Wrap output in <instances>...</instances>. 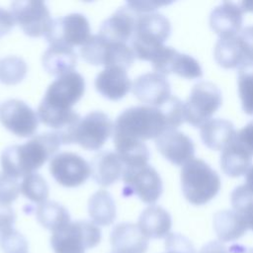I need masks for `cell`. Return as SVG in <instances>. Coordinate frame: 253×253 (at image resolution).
Masks as SVG:
<instances>
[{
  "mask_svg": "<svg viewBox=\"0 0 253 253\" xmlns=\"http://www.w3.org/2000/svg\"><path fill=\"white\" fill-rule=\"evenodd\" d=\"M85 92V80L76 71L56 77L38 108L40 122L54 129L61 144H72V134L81 117L72 107Z\"/></svg>",
  "mask_w": 253,
  "mask_h": 253,
  "instance_id": "6da1fadb",
  "label": "cell"
},
{
  "mask_svg": "<svg viewBox=\"0 0 253 253\" xmlns=\"http://www.w3.org/2000/svg\"><path fill=\"white\" fill-rule=\"evenodd\" d=\"M56 132H42L23 144L7 146L1 154L2 172L16 179L40 169L60 147Z\"/></svg>",
  "mask_w": 253,
  "mask_h": 253,
  "instance_id": "7a4b0ae2",
  "label": "cell"
},
{
  "mask_svg": "<svg viewBox=\"0 0 253 253\" xmlns=\"http://www.w3.org/2000/svg\"><path fill=\"white\" fill-rule=\"evenodd\" d=\"M169 130L167 120L160 108L135 106L123 111L115 121L114 137H126L139 141L157 138Z\"/></svg>",
  "mask_w": 253,
  "mask_h": 253,
  "instance_id": "3957f363",
  "label": "cell"
},
{
  "mask_svg": "<svg viewBox=\"0 0 253 253\" xmlns=\"http://www.w3.org/2000/svg\"><path fill=\"white\" fill-rule=\"evenodd\" d=\"M221 186L218 174L204 160L193 158L181 170L182 193L194 206H203L211 201Z\"/></svg>",
  "mask_w": 253,
  "mask_h": 253,
  "instance_id": "277c9868",
  "label": "cell"
},
{
  "mask_svg": "<svg viewBox=\"0 0 253 253\" xmlns=\"http://www.w3.org/2000/svg\"><path fill=\"white\" fill-rule=\"evenodd\" d=\"M171 33L169 20L159 13L139 14L136 19L130 46L140 60H148L154 57L158 50L164 46V42Z\"/></svg>",
  "mask_w": 253,
  "mask_h": 253,
  "instance_id": "5b68a950",
  "label": "cell"
},
{
  "mask_svg": "<svg viewBox=\"0 0 253 253\" xmlns=\"http://www.w3.org/2000/svg\"><path fill=\"white\" fill-rule=\"evenodd\" d=\"M81 57L92 65L121 66L127 70L134 61L135 54L130 45L109 42L102 36L92 35L79 49Z\"/></svg>",
  "mask_w": 253,
  "mask_h": 253,
  "instance_id": "8992f818",
  "label": "cell"
},
{
  "mask_svg": "<svg viewBox=\"0 0 253 253\" xmlns=\"http://www.w3.org/2000/svg\"><path fill=\"white\" fill-rule=\"evenodd\" d=\"M101 229L94 222L77 220L52 232L50 245L54 253L65 251L85 252L87 249L97 246L101 241Z\"/></svg>",
  "mask_w": 253,
  "mask_h": 253,
  "instance_id": "52a82bcc",
  "label": "cell"
},
{
  "mask_svg": "<svg viewBox=\"0 0 253 253\" xmlns=\"http://www.w3.org/2000/svg\"><path fill=\"white\" fill-rule=\"evenodd\" d=\"M221 103V91L215 84L209 81L195 84L184 104L185 122L195 127H201L211 119Z\"/></svg>",
  "mask_w": 253,
  "mask_h": 253,
  "instance_id": "ba28073f",
  "label": "cell"
},
{
  "mask_svg": "<svg viewBox=\"0 0 253 253\" xmlns=\"http://www.w3.org/2000/svg\"><path fill=\"white\" fill-rule=\"evenodd\" d=\"M123 195H135L145 204H154L162 194V180L158 172L149 164L139 167H124Z\"/></svg>",
  "mask_w": 253,
  "mask_h": 253,
  "instance_id": "9c48e42d",
  "label": "cell"
},
{
  "mask_svg": "<svg viewBox=\"0 0 253 253\" xmlns=\"http://www.w3.org/2000/svg\"><path fill=\"white\" fill-rule=\"evenodd\" d=\"M214 59L225 69L253 61V26L242 28L232 37L219 39L214 46Z\"/></svg>",
  "mask_w": 253,
  "mask_h": 253,
  "instance_id": "30bf717a",
  "label": "cell"
},
{
  "mask_svg": "<svg viewBox=\"0 0 253 253\" xmlns=\"http://www.w3.org/2000/svg\"><path fill=\"white\" fill-rule=\"evenodd\" d=\"M91 37L87 18L80 13H71L52 19L44 38L50 44L72 47L83 45Z\"/></svg>",
  "mask_w": 253,
  "mask_h": 253,
  "instance_id": "8fae6325",
  "label": "cell"
},
{
  "mask_svg": "<svg viewBox=\"0 0 253 253\" xmlns=\"http://www.w3.org/2000/svg\"><path fill=\"white\" fill-rule=\"evenodd\" d=\"M114 125L109 116L93 111L81 118L73 132V143L87 150L100 149L112 134Z\"/></svg>",
  "mask_w": 253,
  "mask_h": 253,
  "instance_id": "7c38bea8",
  "label": "cell"
},
{
  "mask_svg": "<svg viewBox=\"0 0 253 253\" xmlns=\"http://www.w3.org/2000/svg\"><path fill=\"white\" fill-rule=\"evenodd\" d=\"M11 13L24 34L32 38L44 36L52 21L48 7L42 1H14Z\"/></svg>",
  "mask_w": 253,
  "mask_h": 253,
  "instance_id": "4fadbf2b",
  "label": "cell"
},
{
  "mask_svg": "<svg viewBox=\"0 0 253 253\" xmlns=\"http://www.w3.org/2000/svg\"><path fill=\"white\" fill-rule=\"evenodd\" d=\"M49 173L54 180L66 188H75L86 182L91 175L90 164L74 152H60L49 162Z\"/></svg>",
  "mask_w": 253,
  "mask_h": 253,
  "instance_id": "5bb4252c",
  "label": "cell"
},
{
  "mask_svg": "<svg viewBox=\"0 0 253 253\" xmlns=\"http://www.w3.org/2000/svg\"><path fill=\"white\" fill-rule=\"evenodd\" d=\"M39 121L38 114L19 99L7 100L0 106L1 124L17 136H33L38 129Z\"/></svg>",
  "mask_w": 253,
  "mask_h": 253,
  "instance_id": "9a60e30c",
  "label": "cell"
},
{
  "mask_svg": "<svg viewBox=\"0 0 253 253\" xmlns=\"http://www.w3.org/2000/svg\"><path fill=\"white\" fill-rule=\"evenodd\" d=\"M150 62L156 73L164 76L175 73L190 80L203 76L202 67L197 59L189 54L181 53L171 46H162Z\"/></svg>",
  "mask_w": 253,
  "mask_h": 253,
  "instance_id": "2e32d148",
  "label": "cell"
},
{
  "mask_svg": "<svg viewBox=\"0 0 253 253\" xmlns=\"http://www.w3.org/2000/svg\"><path fill=\"white\" fill-rule=\"evenodd\" d=\"M132 93L140 102L158 108L171 97V87L164 75L147 72L136 77L132 84Z\"/></svg>",
  "mask_w": 253,
  "mask_h": 253,
  "instance_id": "e0dca14e",
  "label": "cell"
},
{
  "mask_svg": "<svg viewBox=\"0 0 253 253\" xmlns=\"http://www.w3.org/2000/svg\"><path fill=\"white\" fill-rule=\"evenodd\" d=\"M158 151L172 164L181 166L192 160L195 154L193 140L177 129H170L163 132L155 139Z\"/></svg>",
  "mask_w": 253,
  "mask_h": 253,
  "instance_id": "ac0fdd59",
  "label": "cell"
},
{
  "mask_svg": "<svg viewBox=\"0 0 253 253\" xmlns=\"http://www.w3.org/2000/svg\"><path fill=\"white\" fill-rule=\"evenodd\" d=\"M138 15L126 3L103 21L99 35L109 42L126 43L133 36Z\"/></svg>",
  "mask_w": 253,
  "mask_h": 253,
  "instance_id": "d6986e66",
  "label": "cell"
},
{
  "mask_svg": "<svg viewBox=\"0 0 253 253\" xmlns=\"http://www.w3.org/2000/svg\"><path fill=\"white\" fill-rule=\"evenodd\" d=\"M243 14L239 2H222L211 12L210 26L219 39L232 37L242 29Z\"/></svg>",
  "mask_w": 253,
  "mask_h": 253,
  "instance_id": "ffe728a7",
  "label": "cell"
},
{
  "mask_svg": "<svg viewBox=\"0 0 253 253\" xmlns=\"http://www.w3.org/2000/svg\"><path fill=\"white\" fill-rule=\"evenodd\" d=\"M148 240L138 225L130 222L116 224L110 235L114 253H145Z\"/></svg>",
  "mask_w": 253,
  "mask_h": 253,
  "instance_id": "44dd1931",
  "label": "cell"
},
{
  "mask_svg": "<svg viewBox=\"0 0 253 253\" xmlns=\"http://www.w3.org/2000/svg\"><path fill=\"white\" fill-rule=\"evenodd\" d=\"M131 87L126 69L121 66L105 67L95 78L96 90L104 98L111 101L124 98Z\"/></svg>",
  "mask_w": 253,
  "mask_h": 253,
  "instance_id": "7402d4cb",
  "label": "cell"
},
{
  "mask_svg": "<svg viewBox=\"0 0 253 253\" xmlns=\"http://www.w3.org/2000/svg\"><path fill=\"white\" fill-rule=\"evenodd\" d=\"M91 176L96 184L109 187L116 183L124 172V164L116 152L103 150L97 153L90 162Z\"/></svg>",
  "mask_w": 253,
  "mask_h": 253,
  "instance_id": "603a6c76",
  "label": "cell"
},
{
  "mask_svg": "<svg viewBox=\"0 0 253 253\" xmlns=\"http://www.w3.org/2000/svg\"><path fill=\"white\" fill-rule=\"evenodd\" d=\"M137 225L148 239H160L170 233L172 218L165 209L151 205L142 211L138 217Z\"/></svg>",
  "mask_w": 253,
  "mask_h": 253,
  "instance_id": "cb8c5ba5",
  "label": "cell"
},
{
  "mask_svg": "<svg viewBox=\"0 0 253 253\" xmlns=\"http://www.w3.org/2000/svg\"><path fill=\"white\" fill-rule=\"evenodd\" d=\"M42 66L50 75L59 77L74 70L77 55L72 47L50 44L42 57Z\"/></svg>",
  "mask_w": 253,
  "mask_h": 253,
  "instance_id": "d4e9b609",
  "label": "cell"
},
{
  "mask_svg": "<svg viewBox=\"0 0 253 253\" xmlns=\"http://www.w3.org/2000/svg\"><path fill=\"white\" fill-rule=\"evenodd\" d=\"M204 144L212 150H223L236 134L231 122L224 119H211L200 127Z\"/></svg>",
  "mask_w": 253,
  "mask_h": 253,
  "instance_id": "484cf974",
  "label": "cell"
},
{
  "mask_svg": "<svg viewBox=\"0 0 253 253\" xmlns=\"http://www.w3.org/2000/svg\"><path fill=\"white\" fill-rule=\"evenodd\" d=\"M213 229L220 242H229L242 237L248 226L245 219L233 210H224L214 213Z\"/></svg>",
  "mask_w": 253,
  "mask_h": 253,
  "instance_id": "4316f807",
  "label": "cell"
},
{
  "mask_svg": "<svg viewBox=\"0 0 253 253\" xmlns=\"http://www.w3.org/2000/svg\"><path fill=\"white\" fill-rule=\"evenodd\" d=\"M113 141L124 167H139L147 164L150 153L143 141L126 137H114Z\"/></svg>",
  "mask_w": 253,
  "mask_h": 253,
  "instance_id": "83f0119b",
  "label": "cell"
},
{
  "mask_svg": "<svg viewBox=\"0 0 253 253\" xmlns=\"http://www.w3.org/2000/svg\"><path fill=\"white\" fill-rule=\"evenodd\" d=\"M235 136V135H234ZM252 156L244 151L233 139L222 150L220 155V168L229 177H240L252 166Z\"/></svg>",
  "mask_w": 253,
  "mask_h": 253,
  "instance_id": "f1b7e54d",
  "label": "cell"
},
{
  "mask_svg": "<svg viewBox=\"0 0 253 253\" xmlns=\"http://www.w3.org/2000/svg\"><path fill=\"white\" fill-rule=\"evenodd\" d=\"M88 212L96 225H111L117 216L116 204L111 194L106 190L94 193L88 202Z\"/></svg>",
  "mask_w": 253,
  "mask_h": 253,
  "instance_id": "f546056e",
  "label": "cell"
},
{
  "mask_svg": "<svg viewBox=\"0 0 253 253\" xmlns=\"http://www.w3.org/2000/svg\"><path fill=\"white\" fill-rule=\"evenodd\" d=\"M36 217L44 228L55 232L70 223V214L60 204L53 201H45L36 209Z\"/></svg>",
  "mask_w": 253,
  "mask_h": 253,
  "instance_id": "4dcf8cb0",
  "label": "cell"
},
{
  "mask_svg": "<svg viewBox=\"0 0 253 253\" xmlns=\"http://www.w3.org/2000/svg\"><path fill=\"white\" fill-rule=\"evenodd\" d=\"M238 95L243 112L253 116V61L243 63L238 67Z\"/></svg>",
  "mask_w": 253,
  "mask_h": 253,
  "instance_id": "1f68e13d",
  "label": "cell"
},
{
  "mask_svg": "<svg viewBox=\"0 0 253 253\" xmlns=\"http://www.w3.org/2000/svg\"><path fill=\"white\" fill-rule=\"evenodd\" d=\"M27 71V63L20 56L8 55L0 59V82L5 85L20 83L25 78Z\"/></svg>",
  "mask_w": 253,
  "mask_h": 253,
  "instance_id": "d6a6232c",
  "label": "cell"
},
{
  "mask_svg": "<svg viewBox=\"0 0 253 253\" xmlns=\"http://www.w3.org/2000/svg\"><path fill=\"white\" fill-rule=\"evenodd\" d=\"M21 193L30 201L37 204H42L46 201L49 194V189L46 181L39 173H31L24 177L21 186Z\"/></svg>",
  "mask_w": 253,
  "mask_h": 253,
  "instance_id": "836d02e7",
  "label": "cell"
},
{
  "mask_svg": "<svg viewBox=\"0 0 253 253\" xmlns=\"http://www.w3.org/2000/svg\"><path fill=\"white\" fill-rule=\"evenodd\" d=\"M230 201L233 211L245 219L248 229L253 230V195L240 185L232 191Z\"/></svg>",
  "mask_w": 253,
  "mask_h": 253,
  "instance_id": "e575fe53",
  "label": "cell"
},
{
  "mask_svg": "<svg viewBox=\"0 0 253 253\" xmlns=\"http://www.w3.org/2000/svg\"><path fill=\"white\" fill-rule=\"evenodd\" d=\"M163 112L169 130L176 129L185 122L184 103L176 96H171L162 106L158 107Z\"/></svg>",
  "mask_w": 253,
  "mask_h": 253,
  "instance_id": "d590c367",
  "label": "cell"
},
{
  "mask_svg": "<svg viewBox=\"0 0 253 253\" xmlns=\"http://www.w3.org/2000/svg\"><path fill=\"white\" fill-rule=\"evenodd\" d=\"M0 247L3 253H28V241L18 230L12 228L0 233Z\"/></svg>",
  "mask_w": 253,
  "mask_h": 253,
  "instance_id": "8d00e7d4",
  "label": "cell"
},
{
  "mask_svg": "<svg viewBox=\"0 0 253 253\" xmlns=\"http://www.w3.org/2000/svg\"><path fill=\"white\" fill-rule=\"evenodd\" d=\"M18 179L7 175L4 172L0 173V203L10 205L17 200L21 189Z\"/></svg>",
  "mask_w": 253,
  "mask_h": 253,
  "instance_id": "74e56055",
  "label": "cell"
},
{
  "mask_svg": "<svg viewBox=\"0 0 253 253\" xmlns=\"http://www.w3.org/2000/svg\"><path fill=\"white\" fill-rule=\"evenodd\" d=\"M165 253H197L192 242L180 233H169L165 237Z\"/></svg>",
  "mask_w": 253,
  "mask_h": 253,
  "instance_id": "f35d334b",
  "label": "cell"
},
{
  "mask_svg": "<svg viewBox=\"0 0 253 253\" xmlns=\"http://www.w3.org/2000/svg\"><path fill=\"white\" fill-rule=\"evenodd\" d=\"M234 140L244 151L253 157V121L236 131Z\"/></svg>",
  "mask_w": 253,
  "mask_h": 253,
  "instance_id": "ab89813d",
  "label": "cell"
},
{
  "mask_svg": "<svg viewBox=\"0 0 253 253\" xmlns=\"http://www.w3.org/2000/svg\"><path fill=\"white\" fill-rule=\"evenodd\" d=\"M171 2L166 1H128L126 4L137 14L153 13L154 10L161 6L168 5Z\"/></svg>",
  "mask_w": 253,
  "mask_h": 253,
  "instance_id": "60d3db41",
  "label": "cell"
},
{
  "mask_svg": "<svg viewBox=\"0 0 253 253\" xmlns=\"http://www.w3.org/2000/svg\"><path fill=\"white\" fill-rule=\"evenodd\" d=\"M16 220L14 210L9 206L0 203V233L13 228Z\"/></svg>",
  "mask_w": 253,
  "mask_h": 253,
  "instance_id": "b9f144b4",
  "label": "cell"
},
{
  "mask_svg": "<svg viewBox=\"0 0 253 253\" xmlns=\"http://www.w3.org/2000/svg\"><path fill=\"white\" fill-rule=\"evenodd\" d=\"M15 24L11 11L0 7V38L7 35L14 28Z\"/></svg>",
  "mask_w": 253,
  "mask_h": 253,
  "instance_id": "7bdbcfd3",
  "label": "cell"
},
{
  "mask_svg": "<svg viewBox=\"0 0 253 253\" xmlns=\"http://www.w3.org/2000/svg\"><path fill=\"white\" fill-rule=\"evenodd\" d=\"M199 253H229L227 248L219 241H211L204 245Z\"/></svg>",
  "mask_w": 253,
  "mask_h": 253,
  "instance_id": "ee69618b",
  "label": "cell"
},
{
  "mask_svg": "<svg viewBox=\"0 0 253 253\" xmlns=\"http://www.w3.org/2000/svg\"><path fill=\"white\" fill-rule=\"evenodd\" d=\"M244 186L246 189L253 195V165L248 169L245 175V183Z\"/></svg>",
  "mask_w": 253,
  "mask_h": 253,
  "instance_id": "f6af8a7d",
  "label": "cell"
},
{
  "mask_svg": "<svg viewBox=\"0 0 253 253\" xmlns=\"http://www.w3.org/2000/svg\"><path fill=\"white\" fill-rule=\"evenodd\" d=\"M238 251H234L233 253H253V248H246V247H240Z\"/></svg>",
  "mask_w": 253,
  "mask_h": 253,
  "instance_id": "bcb514c9",
  "label": "cell"
},
{
  "mask_svg": "<svg viewBox=\"0 0 253 253\" xmlns=\"http://www.w3.org/2000/svg\"><path fill=\"white\" fill-rule=\"evenodd\" d=\"M61 253H84V252H78V251H65V252H61Z\"/></svg>",
  "mask_w": 253,
  "mask_h": 253,
  "instance_id": "7dc6e473",
  "label": "cell"
}]
</instances>
